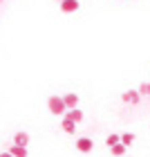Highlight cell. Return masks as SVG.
I'll use <instances>...</instances> for the list:
<instances>
[{"instance_id": "obj_1", "label": "cell", "mask_w": 150, "mask_h": 157, "mask_svg": "<svg viewBox=\"0 0 150 157\" xmlns=\"http://www.w3.org/2000/svg\"><path fill=\"white\" fill-rule=\"evenodd\" d=\"M47 108H49V112L52 115H63L65 117V112H67V108H65V101H63V97H58V94H54V97H49L47 99Z\"/></svg>"}, {"instance_id": "obj_2", "label": "cell", "mask_w": 150, "mask_h": 157, "mask_svg": "<svg viewBox=\"0 0 150 157\" xmlns=\"http://www.w3.org/2000/svg\"><path fill=\"white\" fill-rule=\"evenodd\" d=\"M92 148H94V141H92L90 137H78L76 139V151L78 153H90Z\"/></svg>"}, {"instance_id": "obj_3", "label": "cell", "mask_w": 150, "mask_h": 157, "mask_svg": "<svg viewBox=\"0 0 150 157\" xmlns=\"http://www.w3.org/2000/svg\"><path fill=\"white\" fill-rule=\"evenodd\" d=\"M58 7H61V11L63 13H74V11H78V0H61L58 2Z\"/></svg>"}, {"instance_id": "obj_4", "label": "cell", "mask_w": 150, "mask_h": 157, "mask_svg": "<svg viewBox=\"0 0 150 157\" xmlns=\"http://www.w3.org/2000/svg\"><path fill=\"white\" fill-rule=\"evenodd\" d=\"M121 99H123L126 103H130V105H137L141 101V94H139V90H128V92H123Z\"/></svg>"}, {"instance_id": "obj_5", "label": "cell", "mask_w": 150, "mask_h": 157, "mask_svg": "<svg viewBox=\"0 0 150 157\" xmlns=\"http://www.w3.org/2000/svg\"><path fill=\"white\" fill-rule=\"evenodd\" d=\"M63 101H65V108L67 110H76V105H78L76 92H67V94H63Z\"/></svg>"}, {"instance_id": "obj_6", "label": "cell", "mask_w": 150, "mask_h": 157, "mask_svg": "<svg viewBox=\"0 0 150 157\" xmlns=\"http://www.w3.org/2000/svg\"><path fill=\"white\" fill-rule=\"evenodd\" d=\"M13 144H16V146H25V148H27V144H29V135L23 132V130H18L16 135H13Z\"/></svg>"}, {"instance_id": "obj_7", "label": "cell", "mask_w": 150, "mask_h": 157, "mask_svg": "<svg viewBox=\"0 0 150 157\" xmlns=\"http://www.w3.org/2000/svg\"><path fill=\"white\" fill-rule=\"evenodd\" d=\"M65 119H69V121H74V124H81L83 121V110H67L65 112Z\"/></svg>"}, {"instance_id": "obj_8", "label": "cell", "mask_w": 150, "mask_h": 157, "mask_svg": "<svg viewBox=\"0 0 150 157\" xmlns=\"http://www.w3.org/2000/svg\"><path fill=\"white\" fill-rule=\"evenodd\" d=\"M61 128L67 135H74L76 132V124H74V121H69V119H65V117H63V121H61Z\"/></svg>"}, {"instance_id": "obj_9", "label": "cell", "mask_w": 150, "mask_h": 157, "mask_svg": "<svg viewBox=\"0 0 150 157\" xmlns=\"http://www.w3.org/2000/svg\"><path fill=\"white\" fill-rule=\"evenodd\" d=\"M9 153H11L13 157H27V148H25V146H16V144H13V146H9Z\"/></svg>"}, {"instance_id": "obj_10", "label": "cell", "mask_w": 150, "mask_h": 157, "mask_svg": "<svg viewBox=\"0 0 150 157\" xmlns=\"http://www.w3.org/2000/svg\"><path fill=\"white\" fill-rule=\"evenodd\" d=\"M126 151H128V148H126L123 144H117V146H112V148H110V153H112L114 157H123Z\"/></svg>"}, {"instance_id": "obj_11", "label": "cell", "mask_w": 150, "mask_h": 157, "mask_svg": "<svg viewBox=\"0 0 150 157\" xmlns=\"http://www.w3.org/2000/svg\"><path fill=\"white\" fill-rule=\"evenodd\" d=\"M105 144H108V148H112V146H117V144H121V135H110L108 139H105Z\"/></svg>"}, {"instance_id": "obj_12", "label": "cell", "mask_w": 150, "mask_h": 157, "mask_svg": "<svg viewBox=\"0 0 150 157\" xmlns=\"http://www.w3.org/2000/svg\"><path fill=\"white\" fill-rule=\"evenodd\" d=\"M132 141H134V135H132V132H123V135H121V144H123L126 148L130 146Z\"/></svg>"}, {"instance_id": "obj_13", "label": "cell", "mask_w": 150, "mask_h": 157, "mask_svg": "<svg viewBox=\"0 0 150 157\" xmlns=\"http://www.w3.org/2000/svg\"><path fill=\"white\" fill-rule=\"evenodd\" d=\"M139 94H141V97H150V83H148V81L139 85Z\"/></svg>"}, {"instance_id": "obj_14", "label": "cell", "mask_w": 150, "mask_h": 157, "mask_svg": "<svg viewBox=\"0 0 150 157\" xmlns=\"http://www.w3.org/2000/svg\"><path fill=\"white\" fill-rule=\"evenodd\" d=\"M0 157H13V155H11L9 151H5V153H0Z\"/></svg>"}, {"instance_id": "obj_15", "label": "cell", "mask_w": 150, "mask_h": 157, "mask_svg": "<svg viewBox=\"0 0 150 157\" xmlns=\"http://www.w3.org/2000/svg\"><path fill=\"white\" fill-rule=\"evenodd\" d=\"M0 2H2V0H0Z\"/></svg>"}]
</instances>
